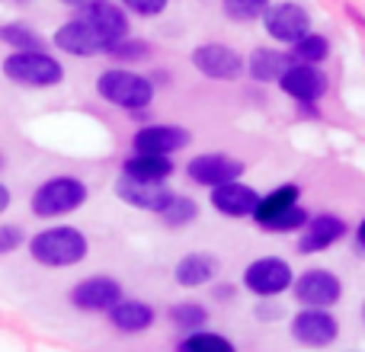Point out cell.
I'll return each mask as SVG.
<instances>
[{
  "label": "cell",
  "mask_w": 365,
  "mask_h": 352,
  "mask_svg": "<svg viewBox=\"0 0 365 352\" xmlns=\"http://www.w3.org/2000/svg\"><path fill=\"white\" fill-rule=\"evenodd\" d=\"M240 282H244V289L257 298H279L292 289L295 269L279 257H259L244 269Z\"/></svg>",
  "instance_id": "obj_6"
},
{
  "label": "cell",
  "mask_w": 365,
  "mask_h": 352,
  "mask_svg": "<svg viewBox=\"0 0 365 352\" xmlns=\"http://www.w3.org/2000/svg\"><path fill=\"white\" fill-rule=\"evenodd\" d=\"M269 4L272 0H221L227 19H234V23H253V19L263 16V10Z\"/></svg>",
  "instance_id": "obj_30"
},
{
  "label": "cell",
  "mask_w": 365,
  "mask_h": 352,
  "mask_svg": "<svg viewBox=\"0 0 365 352\" xmlns=\"http://www.w3.org/2000/svg\"><path fill=\"white\" fill-rule=\"evenodd\" d=\"M177 352H237L231 340L225 333H212V330H192L182 333V340L177 343Z\"/></svg>",
  "instance_id": "obj_23"
},
{
  "label": "cell",
  "mask_w": 365,
  "mask_h": 352,
  "mask_svg": "<svg viewBox=\"0 0 365 352\" xmlns=\"http://www.w3.org/2000/svg\"><path fill=\"white\" fill-rule=\"evenodd\" d=\"M289 64H292V58L279 48H253V55L244 61V68H247V74H250V81L276 83Z\"/></svg>",
  "instance_id": "obj_22"
},
{
  "label": "cell",
  "mask_w": 365,
  "mask_h": 352,
  "mask_svg": "<svg viewBox=\"0 0 365 352\" xmlns=\"http://www.w3.org/2000/svg\"><path fill=\"white\" fill-rule=\"evenodd\" d=\"M192 145V135L189 128L173 125V122H154V125H141L132 135V151L138 154H167L173 157L177 151Z\"/></svg>",
  "instance_id": "obj_13"
},
{
  "label": "cell",
  "mask_w": 365,
  "mask_h": 352,
  "mask_svg": "<svg viewBox=\"0 0 365 352\" xmlns=\"http://www.w3.org/2000/svg\"><path fill=\"white\" fill-rule=\"evenodd\" d=\"M257 317L259 321H279L282 317V308H279L272 298H259V304H257Z\"/></svg>",
  "instance_id": "obj_33"
},
{
  "label": "cell",
  "mask_w": 365,
  "mask_h": 352,
  "mask_svg": "<svg viewBox=\"0 0 365 352\" xmlns=\"http://www.w3.org/2000/svg\"><path fill=\"white\" fill-rule=\"evenodd\" d=\"M289 58L292 61H302V64H324L330 58V38L311 29L308 36H302L295 45H292Z\"/></svg>",
  "instance_id": "obj_26"
},
{
  "label": "cell",
  "mask_w": 365,
  "mask_h": 352,
  "mask_svg": "<svg viewBox=\"0 0 365 352\" xmlns=\"http://www.w3.org/2000/svg\"><path fill=\"white\" fill-rule=\"evenodd\" d=\"M167 4H170V0H119V6L125 13H135V16H145V19L160 16V13L167 10Z\"/></svg>",
  "instance_id": "obj_31"
},
{
  "label": "cell",
  "mask_w": 365,
  "mask_h": 352,
  "mask_svg": "<svg viewBox=\"0 0 365 352\" xmlns=\"http://www.w3.org/2000/svg\"><path fill=\"white\" fill-rule=\"evenodd\" d=\"M19 4H23V0H19Z\"/></svg>",
  "instance_id": "obj_40"
},
{
  "label": "cell",
  "mask_w": 365,
  "mask_h": 352,
  "mask_svg": "<svg viewBox=\"0 0 365 352\" xmlns=\"http://www.w3.org/2000/svg\"><path fill=\"white\" fill-rule=\"evenodd\" d=\"M96 93L100 100H106L109 106L125 109V113H141L154 103L158 96V87L148 74H138V71L128 68H106L100 77H96Z\"/></svg>",
  "instance_id": "obj_4"
},
{
  "label": "cell",
  "mask_w": 365,
  "mask_h": 352,
  "mask_svg": "<svg viewBox=\"0 0 365 352\" xmlns=\"http://www.w3.org/2000/svg\"><path fill=\"white\" fill-rule=\"evenodd\" d=\"M0 71L10 83L26 90H48L64 81V64L48 51H10Z\"/></svg>",
  "instance_id": "obj_5"
},
{
  "label": "cell",
  "mask_w": 365,
  "mask_h": 352,
  "mask_svg": "<svg viewBox=\"0 0 365 352\" xmlns=\"http://www.w3.org/2000/svg\"><path fill=\"white\" fill-rule=\"evenodd\" d=\"M0 42L10 51H45V38L26 23H4L0 26Z\"/></svg>",
  "instance_id": "obj_24"
},
{
  "label": "cell",
  "mask_w": 365,
  "mask_h": 352,
  "mask_svg": "<svg viewBox=\"0 0 365 352\" xmlns=\"http://www.w3.org/2000/svg\"><path fill=\"white\" fill-rule=\"evenodd\" d=\"M177 173V160L167 154H138L132 151L122 160V176L138 182H167Z\"/></svg>",
  "instance_id": "obj_20"
},
{
  "label": "cell",
  "mask_w": 365,
  "mask_h": 352,
  "mask_svg": "<svg viewBox=\"0 0 365 352\" xmlns=\"http://www.w3.org/2000/svg\"><path fill=\"white\" fill-rule=\"evenodd\" d=\"M87 199H90V189L81 176L58 173L36 186V192L29 199V212L42 221H55V218H64V214H74L77 208H83Z\"/></svg>",
  "instance_id": "obj_3"
},
{
  "label": "cell",
  "mask_w": 365,
  "mask_h": 352,
  "mask_svg": "<svg viewBox=\"0 0 365 352\" xmlns=\"http://www.w3.org/2000/svg\"><path fill=\"white\" fill-rule=\"evenodd\" d=\"M0 170H4V154H0Z\"/></svg>",
  "instance_id": "obj_39"
},
{
  "label": "cell",
  "mask_w": 365,
  "mask_h": 352,
  "mask_svg": "<svg viewBox=\"0 0 365 352\" xmlns=\"http://www.w3.org/2000/svg\"><path fill=\"white\" fill-rule=\"evenodd\" d=\"M311 214H308V208L298 202V205H292V208H285L282 214H276V218L269 221V224H263L259 231H266V234H295V231H302L304 227V221H308Z\"/></svg>",
  "instance_id": "obj_28"
},
{
  "label": "cell",
  "mask_w": 365,
  "mask_h": 352,
  "mask_svg": "<svg viewBox=\"0 0 365 352\" xmlns=\"http://www.w3.org/2000/svg\"><path fill=\"white\" fill-rule=\"evenodd\" d=\"M119 298H125L122 282L113 276H87L71 289L68 301L71 308H77L81 314H106Z\"/></svg>",
  "instance_id": "obj_12"
},
{
  "label": "cell",
  "mask_w": 365,
  "mask_h": 352,
  "mask_svg": "<svg viewBox=\"0 0 365 352\" xmlns=\"http://www.w3.org/2000/svg\"><path fill=\"white\" fill-rule=\"evenodd\" d=\"M26 250H29L32 263L45 266V269H71L87 259L90 240L74 224H51L32 234L26 240Z\"/></svg>",
  "instance_id": "obj_2"
},
{
  "label": "cell",
  "mask_w": 365,
  "mask_h": 352,
  "mask_svg": "<svg viewBox=\"0 0 365 352\" xmlns=\"http://www.w3.org/2000/svg\"><path fill=\"white\" fill-rule=\"evenodd\" d=\"M257 202H259V192L253 186H247L244 180H231L208 189V205L218 214H225V218H250Z\"/></svg>",
  "instance_id": "obj_16"
},
{
  "label": "cell",
  "mask_w": 365,
  "mask_h": 352,
  "mask_svg": "<svg viewBox=\"0 0 365 352\" xmlns=\"http://www.w3.org/2000/svg\"><path fill=\"white\" fill-rule=\"evenodd\" d=\"M170 323L180 333H192V330H202L208 323V311L199 301H180L170 308Z\"/></svg>",
  "instance_id": "obj_27"
},
{
  "label": "cell",
  "mask_w": 365,
  "mask_h": 352,
  "mask_svg": "<svg viewBox=\"0 0 365 352\" xmlns=\"http://www.w3.org/2000/svg\"><path fill=\"white\" fill-rule=\"evenodd\" d=\"M346 234H349V224L340 218V214H334V212L311 214V218L304 221V227L298 231V253H304V257L324 253L334 244H340Z\"/></svg>",
  "instance_id": "obj_14"
},
{
  "label": "cell",
  "mask_w": 365,
  "mask_h": 352,
  "mask_svg": "<svg viewBox=\"0 0 365 352\" xmlns=\"http://www.w3.org/2000/svg\"><path fill=\"white\" fill-rule=\"evenodd\" d=\"M221 272V263L215 253L205 250H192L186 257H180V263L173 266V279L182 289H202V285L215 282V276Z\"/></svg>",
  "instance_id": "obj_19"
},
{
  "label": "cell",
  "mask_w": 365,
  "mask_h": 352,
  "mask_svg": "<svg viewBox=\"0 0 365 352\" xmlns=\"http://www.w3.org/2000/svg\"><path fill=\"white\" fill-rule=\"evenodd\" d=\"M292 340L308 349H327L340 340V321L330 308H302L292 317Z\"/></svg>",
  "instance_id": "obj_10"
},
{
  "label": "cell",
  "mask_w": 365,
  "mask_h": 352,
  "mask_svg": "<svg viewBox=\"0 0 365 352\" xmlns=\"http://www.w3.org/2000/svg\"><path fill=\"white\" fill-rule=\"evenodd\" d=\"M109 323H113L119 333H145V330L154 327V321H158V311H154V304L141 301V298H119V301L113 304V308L106 311Z\"/></svg>",
  "instance_id": "obj_18"
},
{
  "label": "cell",
  "mask_w": 365,
  "mask_h": 352,
  "mask_svg": "<svg viewBox=\"0 0 365 352\" xmlns=\"http://www.w3.org/2000/svg\"><path fill=\"white\" fill-rule=\"evenodd\" d=\"M276 83L289 100L302 103V106H314L317 100H324V93H327V87H330L321 64H302V61H292Z\"/></svg>",
  "instance_id": "obj_11"
},
{
  "label": "cell",
  "mask_w": 365,
  "mask_h": 352,
  "mask_svg": "<svg viewBox=\"0 0 365 352\" xmlns=\"http://www.w3.org/2000/svg\"><path fill=\"white\" fill-rule=\"evenodd\" d=\"M199 212H202V208H199V202H195V199L173 192V199L167 202L164 212H160L158 218L164 221V224L170 227V231H182V227H189L195 218H199Z\"/></svg>",
  "instance_id": "obj_25"
},
{
  "label": "cell",
  "mask_w": 365,
  "mask_h": 352,
  "mask_svg": "<svg viewBox=\"0 0 365 352\" xmlns=\"http://www.w3.org/2000/svg\"><path fill=\"white\" fill-rule=\"evenodd\" d=\"M298 202H302V186H298V182H285V186H276L272 192L259 195L250 218L257 221V227H263V224H269L276 214H282L285 208L298 205Z\"/></svg>",
  "instance_id": "obj_21"
},
{
  "label": "cell",
  "mask_w": 365,
  "mask_h": 352,
  "mask_svg": "<svg viewBox=\"0 0 365 352\" xmlns=\"http://www.w3.org/2000/svg\"><path fill=\"white\" fill-rule=\"evenodd\" d=\"M115 195H119L125 205L138 208V212H151L160 214L164 205L173 199V189L167 182H138V180H115Z\"/></svg>",
  "instance_id": "obj_17"
},
{
  "label": "cell",
  "mask_w": 365,
  "mask_h": 352,
  "mask_svg": "<svg viewBox=\"0 0 365 352\" xmlns=\"http://www.w3.org/2000/svg\"><path fill=\"white\" fill-rule=\"evenodd\" d=\"M362 323H365V301H362Z\"/></svg>",
  "instance_id": "obj_38"
},
{
  "label": "cell",
  "mask_w": 365,
  "mask_h": 352,
  "mask_svg": "<svg viewBox=\"0 0 365 352\" xmlns=\"http://www.w3.org/2000/svg\"><path fill=\"white\" fill-rule=\"evenodd\" d=\"M263 29L272 42L279 45H295L302 36L311 32V13L295 0H282V4H269L263 10Z\"/></svg>",
  "instance_id": "obj_8"
},
{
  "label": "cell",
  "mask_w": 365,
  "mask_h": 352,
  "mask_svg": "<svg viewBox=\"0 0 365 352\" xmlns=\"http://www.w3.org/2000/svg\"><path fill=\"white\" fill-rule=\"evenodd\" d=\"M10 202H13V192L6 189V182H0V214L10 208Z\"/></svg>",
  "instance_id": "obj_35"
},
{
  "label": "cell",
  "mask_w": 365,
  "mask_h": 352,
  "mask_svg": "<svg viewBox=\"0 0 365 352\" xmlns=\"http://www.w3.org/2000/svg\"><path fill=\"white\" fill-rule=\"evenodd\" d=\"M356 244H359V250H365V218L359 221V227H356Z\"/></svg>",
  "instance_id": "obj_36"
},
{
  "label": "cell",
  "mask_w": 365,
  "mask_h": 352,
  "mask_svg": "<svg viewBox=\"0 0 365 352\" xmlns=\"http://www.w3.org/2000/svg\"><path fill=\"white\" fill-rule=\"evenodd\" d=\"M151 42H145V38H119V42L113 45V48L106 51L109 58H115V61L122 64H135V61H145V58H151Z\"/></svg>",
  "instance_id": "obj_29"
},
{
  "label": "cell",
  "mask_w": 365,
  "mask_h": 352,
  "mask_svg": "<svg viewBox=\"0 0 365 352\" xmlns=\"http://www.w3.org/2000/svg\"><path fill=\"white\" fill-rule=\"evenodd\" d=\"M26 244V231L19 224H0V257H10Z\"/></svg>",
  "instance_id": "obj_32"
},
{
  "label": "cell",
  "mask_w": 365,
  "mask_h": 352,
  "mask_svg": "<svg viewBox=\"0 0 365 352\" xmlns=\"http://www.w3.org/2000/svg\"><path fill=\"white\" fill-rule=\"evenodd\" d=\"M212 298H215V301H231V298H234V285L218 282V285L212 289Z\"/></svg>",
  "instance_id": "obj_34"
},
{
  "label": "cell",
  "mask_w": 365,
  "mask_h": 352,
  "mask_svg": "<svg viewBox=\"0 0 365 352\" xmlns=\"http://www.w3.org/2000/svg\"><path fill=\"white\" fill-rule=\"evenodd\" d=\"M186 176L195 186L215 189V186H221V182L240 180V176H244V160L231 157V154H225V151H208V154H199V157L189 160Z\"/></svg>",
  "instance_id": "obj_15"
},
{
  "label": "cell",
  "mask_w": 365,
  "mask_h": 352,
  "mask_svg": "<svg viewBox=\"0 0 365 352\" xmlns=\"http://www.w3.org/2000/svg\"><path fill=\"white\" fill-rule=\"evenodd\" d=\"M125 36H128V13L119 4L96 0V4L77 6L74 16L55 29L51 45L58 51H64V55L93 58V55H106Z\"/></svg>",
  "instance_id": "obj_1"
},
{
  "label": "cell",
  "mask_w": 365,
  "mask_h": 352,
  "mask_svg": "<svg viewBox=\"0 0 365 352\" xmlns=\"http://www.w3.org/2000/svg\"><path fill=\"white\" fill-rule=\"evenodd\" d=\"M64 6H87V4H96V0H61Z\"/></svg>",
  "instance_id": "obj_37"
},
{
  "label": "cell",
  "mask_w": 365,
  "mask_h": 352,
  "mask_svg": "<svg viewBox=\"0 0 365 352\" xmlns=\"http://www.w3.org/2000/svg\"><path fill=\"white\" fill-rule=\"evenodd\" d=\"M289 291L295 295V301L302 308H334L343 298V282L336 272L314 266V269L298 272Z\"/></svg>",
  "instance_id": "obj_9"
},
{
  "label": "cell",
  "mask_w": 365,
  "mask_h": 352,
  "mask_svg": "<svg viewBox=\"0 0 365 352\" xmlns=\"http://www.w3.org/2000/svg\"><path fill=\"white\" fill-rule=\"evenodd\" d=\"M192 68L199 71L202 77L208 81H221V83H231V81H240L244 77V55L237 48L225 42H202L192 48L189 55Z\"/></svg>",
  "instance_id": "obj_7"
}]
</instances>
